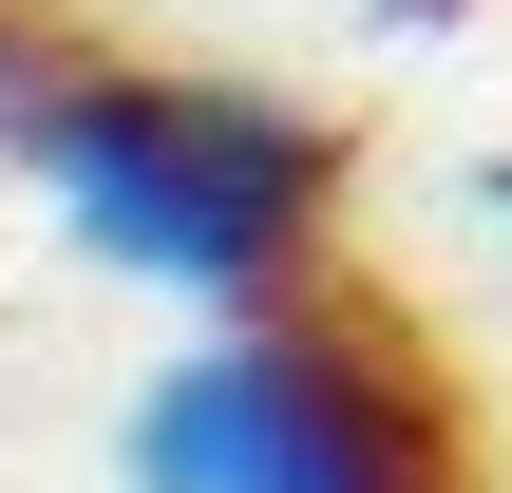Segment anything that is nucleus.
I'll return each mask as SVG.
<instances>
[{"mask_svg": "<svg viewBox=\"0 0 512 493\" xmlns=\"http://www.w3.org/2000/svg\"><path fill=\"white\" fill-rule=\"evenodd\" d=\"M19 171L171 304H285L342 209V133L228 76H19Z\"/></svg>", "mask_w": 512, "mask_h": 493, "instance_id": "1", "label": "nucleus"}, {"mask_svg": "<svg viewBox=\"0 0 512 493\" xmlns=\"http://www.w3.org/2000/svg\"><path fill=\"white\" fill-rule=\"evenodd\" d=\"M133 493H456L418 399L323 342H209L133 399Z\"/></svg>", "mask_w": 512, "mask_h": 493, "instance_id": "2", "label": "nucleus"}]
</instances>
